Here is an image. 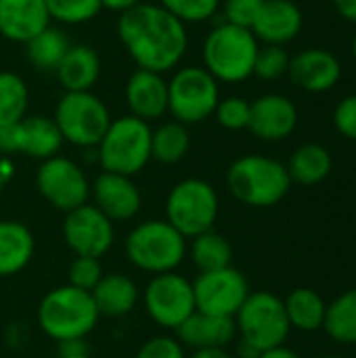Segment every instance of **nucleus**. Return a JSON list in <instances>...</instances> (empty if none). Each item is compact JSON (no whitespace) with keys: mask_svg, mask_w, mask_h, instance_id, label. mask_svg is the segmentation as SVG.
I'll list each match as a JSON object with an SVG mask.
<instances>
[{"mask_svg":"<svg viewBox=\"0 0 356 358\" xmlns=\"http://www.w3.org/2000/svg\"><path fill=\"white\" fill-rule=\"evenodd\" d=\"M103 275H105V271H103L101 258L76 256L67 271V285L90 294L97 287V283L103 279Z\"/></svg>","mask_w":356,"mask_h":358,"instance_id":"obj_36","label":"nucleus"},{"mask_svg":"<svg viewBox=\"0 0 356 358\" xmlns=\"http://www.w3.org/2000/svg\"><path fill=\"white\" fill-rule=\"evenodd\" d=\"M174 334L176 340L191 350L227 348L237 336V325L233 317H216L195 310L178 329H174Z\"/></svg>","mask_w":356,"mask_h":358,"instance_id":"obj_21","label":"nucleus"},{"mask_svg":"<svg viewBox=\"0 0 356 358\" xmlns=\"http://www.w3.org/2000/svg\"><path fill=\"white\" fill-rule=\"evenodd\" d=\"M90 296H92V302H94L99 315L107 317V319H122V317L130 315L141 300V292H138L134 279H130L128 275H122V273L103 275V279L97 283V287L90 292Z\"/></svg>","mask_w":356,"mask_h":358,"instance_id":"obj_22","label":"nucleus"},{"mask_svg":"<svg viewBox=\"0 0 356 358\" xmlns=\"http://www.w3.org/2000/svg\"><path fill=\"white\" fill-rule=\"evenodd\" d=\"M13 153H19L17 124L0 128V155H6V157H10Z\"/></svg>","mask_w":356,"mask_h":358,"instance_id":"obj_41","label":"nucleus"},{"mask_svg":"<svg viewBox=\"0 0 356 358\" xmlns=\"http://www.w3.org/2000/svg\"><path fill=\"white\" fill-rule=\"evenodd\" d=\"M229 193L250 208L277 206L292 187L285 164L269 155H243L229 166L227 172Z\"/></svg>","mask_w":356,"mask_h":358,"instance_id":"obj_3","label":"nucleus"},{"mask_svg":"<svg viewBox=\"0 0 356 358\" xmlns=\"http://www.w3.org/2000/svg\"><path fill=\"white\" fill-rule=\"evenodd\" d=\"M304 15L296 0H264L254 25L252 34L262 44L285 46L296 40L302 31Z\"/></svg>","mask_w":356,"mask_h":358,"instance_id":"obj_19","label":"nucleus"},{"mask_svg":"<svg viewBox=\"0 0 356 358\" xmlns=\"http://www.w3.org/2000/svg\"><path fill=\"white\" fill-rule=\"evenodd\" d=\"M143 306L155 325L174 331L195 313L193 281L176 271L153 275L143 292Z\"/></svg>","mask_w":356,"mask_h":358,"instance_id":"obj_11","label":"nucleus"},{"mask_svg":"<svg viewBox=\"0 0 356 358\" xmlns=\"http://www.w3.org/2000/svg\"><path fill=\"white\" fill-rule=\"evenodd\" d=\"M13 176H15V164H13V159L6 157V155H0V193L6 189V185L13 180Z\"/></svg>","mask_w":356,"mask_h":358,"instance_id":"obj_43","label":"nucleus"},{"mask_svg":"<svg viewBox=\"0 0 356 358\" xmlns=\"http://www.w3.org/2000/svg\"><path fill=\"white\" fill-rule=\"evenodd\" d=\"M220 101V84L204 65H183L168 80V113L191 126L214 115Z\"/></svg>","mask_w":356,"mask_h":358,"instance_id":"obj_8","label":"nucleus"},{"mask_svg":"<svg viewBox=\"0 0 356 358\" xmlns=\"http://www.w3.org/2000/svg\"><path fill=\"white\" fill-rule=\"evenodd\" d=\"M237 334L260 352L283 346L292 327L283 300L271 292H250L235 315Z\"/></svg>","mask_w":356,"mask_h":358,"instance_id":"obj_10","label":"nucleus"},{"mask_svg":"<svg viewBox=\"0 0 356 358\" xmlns=\"http://www.w3.org/2000/svg\"><path fill=\"white\" fill-rule=\"evenodd\" d=\"M52 120L65 143L80 149H92L105 136L111 124V113L103 99L90 90L65 92L55 107Z\"/></svg>","mask_w":356,"mask_h":358,"instance_id":"obj_9","label":"nucleus"},{"mask_svg":"<svg viewBox=\"0 0 356 358\" xmlns=\"http://www.w3.org/2000/svg\"><path fill=\"white\" fill-rule=\"evenodd\" d=\"M134 358H187L185 346L170 336H155L147 340Z\"/></svg>","mask_w":356,"mask_h":358,"instance_id":"obj_39","label":"nucleus"},{"mask_svg":"<svg viewBox=\"0 0 356 358\" xmlns=\"http://www.w3.org/2000/svg\"><path fill=\"white\" fill-rule=\"evenodd\" d=\"M321 358H344V357H321Z\"/></svg>","mask_w":356,"mask_h":358,"instance_id":"obj_51","label":"nucleus"},{"mask_svg":"<svg viewBox=\"0 0 356 358\" xmlns=\"http://www.w3.org/2000/svg\"><path fill=\"white\" fill-rule=\"evenodd\" d=\"M63 241L76 256L103 258L115 241L113 222L92 203H84L63 218Z\"/></svg>","mask_w":356,"mask_h":358,"instance_id":"obj_14","label":"nucleus"},{"mask_svg":"<svg viewBox=\"0 0 356 358\" xmlns=\"http://www.w3.org/2000/svg\"><path fill=\"white\" fill-rule=\"evenodd\" d=\"M191 149L189 128L176 120L159 124L151 132V159L162 166H174L185 159Z\"/></svg>","mask_w":356,"mask_h":358,"instance_id":"obj_29","label":"nucleus"},{"mask_svg":"<svg viewBox=\"0 0 356 358\" xmlns=\"http://www.w3.org/2000/svg\"><path fill=\"white\" fill-rule=\"evenodd\" d=\"M101 315L88 292L61 285L48 292L38 306V325L46 338L59 342L86 340Z\"/></svg>","mask_w":356,"mask_h":358,"instance_id":"obj_4","label":"nucleus"},{"mask_svg":"<svg viewBox=\"0 0 356 358\" xmlns=\"http://www.w3.org/2000/svg\"><path fill=\"white\" fill-rule=\"evenodd\" d=\"M88 355V344L86 340H67L59 342V357H80Z\"/></svg>","mask_w":356,"mask_h":358,"instance_id":"obj_42","label":"nucleus"},{"mask_svg":"<svg viewBox=\"0 0 356 358\" xmlns=\"http://www.w3.org/2000/svg\"><path fill=\"white\" fill-rule=\"evenodd\" d=\"M52 23L46 0H0V36L25 44Z\"/></svg>","mask_w":356,"mask_h":358,"instance_id":"obj_20","label":"nucleus"},{"mask_svg":"<svg viewBox=\"0 0 356 358\" xmlns=\"http://www.w3.org/2000/svg\"><path fill=\"white\" fill-rule=\"evenodd\" d=\"M126 105L130 115L151 124L168 113V80L164 73L136 67L126 82Z\"/></svg>","mask_w":356,"mask_h":358,"instance_id":"obj_18","label":"nucleus"},{"mask_svg":"<svg viewBox=\"0 0 356 358\" xmlns=\"http://www.w3.org/2000/svg\"><path fill=\"white\" fill-rule=\"evenodd\" d=\"M151 126L134 115L111 120L97 145V164L103 172L134 176L151 162Z\"/></svg>","mask_w":356,"mask_h":358,"instance_id":"obj_6","label":"nucleus"},{"mask_svg":"<svg viewBox=\"0 0 356 358\" xmlns=\"http://www.w3.org/2000/svg\"><path fill=\"white\" fill-rule=\"evenodd\" d=\"M260 42L248 27L218 23L204 40V67L220 84H239L254 76V63Z\"/></svg>","mask_w":356,"mask_h":358,"instance_id":"obj_2","label":"nucleus"},{"mask_svg":"<svg viewBox=\"0 0 356 358\" xmlns=\"http://www.w3.org/2000/svg\"><path fill=\"white\" fill-rule=\"evenodd\" d=\"M237 357L239 358H258L260 357V350H258V348H254L252 344H248V342L239 340V346H237Z\"/></svg>","mask_w":356,"mask_h":358,"instance_id":"obj_48","label":"nucleus"},{"mask_svg":"<svg viewBox=\"0 0 356 358\" xmlns=\"http://www.w3.org/2000/svg\"><path fill=\"white\" fill-rule=\"evenodd\" d=\"M262 4L264 0H222L220 8H222V17L227 23L252 29Z\"/></svg>","mask_w":356,"mask_h":358,"instance_id":"obj_38","label":"nucleus"},{"mask_svg":"<svg viewBox=\"0 0 356 358\" xmlns=\"http://www.w3.org/2000/svg\"><path fill=\"white\" fill-rule=\"evenodd\" d=\"M124 252L138 271L164 275L176 271L187 258V239L168 220H145L128 233Z\"/></svg>","mask_w":356,"mask_h":358,"instance_id":"obj_5","label":"nucleus"},{"mask_svg":"<svg viewBox=\"0 0 356 358\" xmlns=\"http://www.w3.org/2000/svg\"><path fill=\"white\" fill-rule=\"evenodd\" d=\"M71 42L67 34L59 25H48L38 36H34L29 42H25V55L27 61L38 71H57L59 63L67 55Z\"/></svg>","mask_w":356,"mask_h":358,"instance_id":"obj_28","label":"nucleus"},{"mask_svg":"<svg viewBox=\"0 0 356 358\" xmlns=\"http://www.w3.org/2000/svg\"><path fill=\"white\" fill-rule=\"evenodd\" d=\"M353 57H355V61H356V34H355V38H353Z\"/></svg>","mask_w":356,"mask_h":358,"instance_id":"obj_49","label":"nucleus"},{"mask_svg":"<svg viewBox=\"0 0 356 358\" xmlns=\"http://www.w3.org/2000/svg\"><path fill=\"white\" fill-rule=\"evenodd\" d=\"M258 358H300L294 350L285 348V346H277V348H271V350H264L260 352Z\"/></svg>","mask_w":356,"mask_h":358,"instance_id":"obj_47","label":"nucleus"},{"mask_svg":"<svg viewBox=\"0 0 356 358\" xmlns=\"http://www.w3.org/2000/svg\"><path fill=\"white\" fill-rule=\"evenodd\" d=\"M143 0H101V4H103V8H107V10H113V13H128L130 8H134V6H138Z\"/></svg>","mask_w":356,"mask_h":358,"instance_id":"obj_44","label":"nucleus"},{"mask_svg":"<svg viewBox=\"0 0 356 358\" xmlns=\"http://www.w3.org/2000/svg\"><path fill=\"white\" fill-rule=\"evenodd\" d=\"M36 239L19 220H0V277L21 273L34 258Z\"/></svg>","mask_w":356,"mask_h":358,"instance_id":"obj_25","label":"nucleus"},{"mask_svg":"<svg viewBox=\"0 0 356 358\" xmlns=\"http://www.w3.org/2000/svg\"><path fill=\"white\" fill-rule=\"evenodd\" d=\"M36 189L59 212L67 214L90 199V182L82 166L73 159L55 155L44 159L36 172Z\"/></svg>","mask_w":356,"mask_h":358,"instance_id":"obj_12","label":"nucleus"},{"mask_svg":"<svg viewBox=\"0 0 356 358\" xmlns=\"http://www.w3.org/2000/svg\"><path fill=\"white\" fill-rule=\"evenodd\" d=\"M118 36L136 67L157 73L176 69L189 48L187 25L162 4L151 2L122 13Z\"/></svg>","mask_w":356,"mask_h":358,"instance_id":"obj_1","label":"nucleus"},{"mask_svg":"<svg viewBox=\"0 0 356 358\" xmlns=\"http://www.w3.org/2000/svg\"><path fill=\"white\" fill-rule=\"evenodd\" d=\"M55 73L65 92L92 90L101 78V57L88 44H71Z\"/></svg>","mask_w":356,"mask_h":358,"instance_id":"obj_23","label":"nucleus"},{"mask_svg":"<svg viewBox=\"0 0 356 358\" xmlns=\"http://www.w3.org/2000/svg\"><path fill=\"white\" fill-rule=\"evenodd\" d=\"M285 168H287L292 182L311 187V185L323 182L329 176L334 168V159H332V153L323 145L304 143L290 155V162L285 164Z\"/></svg>","mask_w":356,"mask_h":358,"instance_id":"obj_26","label":"nucleus"},{"mask_svg":"<svg viewBox=\"0 0 356 358\" xmlns=\"http://www.w3.org/2000/svg\"><path fill=\"white\" fill-rule=\"evenodd\" d=\"M220 2L222 0H159L157 4H162L187 25L210 21L220 10Z\"/></svg>","mask_w":356,"mask_h":358,"instance_id":"obj_35","label":"nucleus"},{"mask_svg":"<svg viewBox=\"0 0 356 358\" xmlns=\"http://www.w3.org/2000/svg\"><path fill=\"white\" fill-rule=\"evenodd\" d=\"M283 306H285V315H287L292 329L306 331V334L323 329L327 304L315 289L296 287L283 300Z\"/></svg>","mask_w":356,"mask_h":358,"instance_id":"obj_27","label":"nucleus"},{"mask_svg":"<svg viewBox=\"0 0 356 358\" xmlns=\"http://www.w3.org/2000/svg\"><path fill=\"white\" fill-rule=\"evenodd\" d=\"M290 55L283 46L264 44L258 48L256 63H254V76L264 82H275L283 76H287L290 69Z\"/></svg>","mask_w":356,"mask_h":358,"instance_id":"obj_34","label":"nucleus"},{"mask_svg":"<svg viewBox=\"0 0 356 358\" xmlns=\"http://www.w3.org/2000/svg\"><path fill=\"white\" fill-rule=\"evenodd\" d=\"M287 76L296 88L319 94L338 86L342 78V63L325 48H304L290 59Z\"/></svg>","mask_w":356,"mask_h":358,"instance_id":"obj_17","label":"nucleus"},{"mask_svg":"<svg viewBox=\"0 0 356 358\" xmlns=\"http://www.w3.org/2000/svg\"><path fill=\"white\" fill-rule=\"evenodd\" d=\"M29 90L25 80L8 69L0 71V128L19 124L27 113Z\"/></svg>","mask_w":356,"mask_h":358,"instance_id":"obj_32","label":"nucleus"},{"mask_svg":"<svg viewBox=\"0 0 356 358\" xmlns=\"http://www.w3.org/2000/svg\"><path fill=\"white\" fill-rule=\"evenodd\" d=\"M50 19L63 25H82L92 21L101 10V0H46Z\"/></svg>","mask_w":356,"mask_h":358,"instance_id":"obj_33","label":"nucleus"},{"mask_svg":"<svg viewBox=\"0 0 356 358\" xmlns=\"http://www.w3.org/2000/svg\"><path fill=\"white\" fill-rule=\"evenodd\" d=\"M298 126V107L292 99L279 92H269L250 103L248 130L269 143L292 136Z\"/></svg>","mask_w":356,"mask_h":358,"instance_id":"obj_16","label":"nucleus"},{"mask_svg":"<svg viewBox=\"0 0 356 358\" xmlns=\"http://www.w3.org/2000/svg\"><path fill=\"white\" fill-rule=\"evenodd\" d=\"M214 117L225 130H245L250 124V103L241 96L220 99L214 109Z\"/></svg>","mask_w":356,"mask_h":358,"instance_id":"obj_37","label":"nucleus"},{"mask_svg":"<svg viewBox=\"0 0 356 358\" xmlns=\"http://www.w3.org/2000/svg\"><path fill=\"white\" fill-rule=\"evenodd\" d=\"M92 206L99 208L111 222L132 220L143 206L141 189L132 180V176L101 172L90 185Z\"/></svg>","mask_w":356,"mask_h":358,"instance_id":"obj_15","label":"nucleus"},{"mask_svg":"<svg viewBox=\"0 0 356 358\" xmlns=\"http://www.w3.org/2000/svg\"><path fill=\"white\" fill-rule=\"evenodd\" d=\"M187 358H233L225 348H204V350H193V355Z\"/></svg>","mask_w":356,"mask_h":358,"instance_id":"obj_46","label":"nucleus"},{"mask_svg":"<svg viewBox=\"0 0 356 358\" xmlns=\"http://www.w3.org/2000/svg\"><path fill=\"white\" fill-rule=\"evenodd\" d=\"M218 193L204 178H185L176 182L166 199V220L185 239L212 231L218 220Z\"/></svg>","mask_w":356,"mask_h":358,"instance_id":"obj_7","label":"nucleus"},{"mask_svg":"<svg viewBox=\"0 0 356 358\" xmlns=\"http://www.w3.org/2000/svg\"><path fill=\"white\" fill-rule=\"evenodd\" d=\"M17 141L19 153L40 162L59 155L65 143L55 120L48 115H25L17 124Z\"/></svg>","mask_w":356,"mask_h":358,"instance_id":"obj_24","label":"nucleus"},{"mask_svg":"<svg viewBox=\"0 0 356 358\" xmlns=\"http://www.w3.org/2000/svg\"><path fill=\"white\" fill-rule=\"evenodd\" d=\"M59 358H90V355H80V357H59Z\"/></svg>","mask_w":356,"mask_h":358,"instance_id":"obj_50","label":"nucleus"},{"mask_svg":"<svg viewBox=\"0 0 356 358\" xmlns=\"http://www.w3.org/2000/svg\"><path fill=\"white\" fill-rule=\"evenodd\" d=\"M187 254L199 273H212V271L227 268V266H231V258H233L231 243L214 229L193 237L191 243L187 245Z\"/></svg>","mask_w":356,"mask_h":358,"instance_id":"obj_30","label":"nucleus"},{"mask_svg":"<svg viewBox=\"0 0 356 358\" xmlns=\"http://www.w3.org/2000/svg\"><path fill=\"white\" fill-rule=\"evenodd\" d=\"M336 10L350 23H356V0H334Z\"/></svg>","mask_w":356,"mask_h":358,"instance_id":"obj_45","label":"nucleus"},{"mask_svg":"<svg viewBox=\"0 0 356 358\" xmlns=\"http://www.w3.org/2000/svg\"><path fill=\"white\" fill-rule=\"evenodd\" d=\"M334 126L344 136L356 141V94L344 96L334 109Z\"/></svg>","mask_w":356,"mask_h":358,"instance_id":"obj_40","label":"nucleus"},{"mask_svg":"<svg viewBox=\"0 0 356 358\" xmlns=\"http://www.w3.org/2000/svg\"><path fill=\"white\" fill-rule=\"evenodd\" d=\"M195 310L216 317H233L250 296V283L245 275L233 266L199 273L193 281Z\"/></svg>","mask_w":356,"mask_h":358,"instance_id":"obj_13","label":"nucleus"},{"mask_svg":"<svg viewBox=\"0 0 356 358\" xmlns=\"http://www.w3.org/2000/svg\"><path fill=\"white\" fill-rule=\"evenodd\" d=\"M325 334L346 346L356 344V289H348L342 296H338L332 304H327L325 313V323H323Z\"/></svg>","mask_w":356,"mask_h":358,"instance_id":"obj_31","label":"nucleus"}]
</instances>
